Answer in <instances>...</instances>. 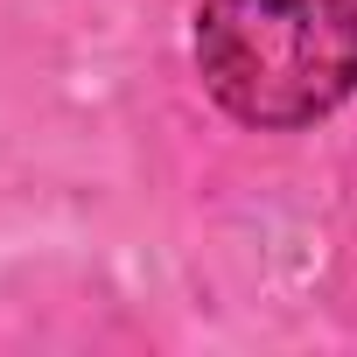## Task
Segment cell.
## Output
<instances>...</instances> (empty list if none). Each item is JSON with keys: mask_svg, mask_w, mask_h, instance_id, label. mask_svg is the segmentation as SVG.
<instances>
[{"mask_svg": "<svg viewBox=\"0 0 357 357\" xmlns=\"http://www.w3.org/2000/svg\"><path fill=\"white\" fill-rule=\"evenodd\" d=\"M197 70L231 119L308 126L357 91V0H204Z\"/></svg>", "mask_w": 357, "mask_h": 357, "instance_id": "obj_1", "label": "cell"}]
</instances>
